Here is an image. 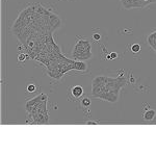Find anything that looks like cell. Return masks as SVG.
I'll return each instance as SVG.
<instances>
[{"label": "cell", "instance_id": "obj_6", "mask_svg": "<svg viewBox=\"0 0 156 156\" xmlns=\"http://www.w3.org/2000/svg\"><path fill=\"white\" fill-rule=\"evenodd\" d=\"M87 69V66L85 62L82 60H74L73 62V70H77V71H85Z\"/></svg>", "mask_w": 156, "mask_h": 156}, {"label": "cell", "instance_id": "obj_12", "mask_svg": "<svg viewBox=\"0 0 156 156\" xmlns=\"http://www.w3.org/2000/svg\"><path fill=\"white\" fill-rule=\"evenodd\" d=\"M27 57H28V56H27V55L25 54V53H23V54H20L19 56H18V60H19V62H25Z\"/></svg>", "mask_w": 156, "mask_h": 156}, {"label": "cell", "instance_id": "obj_4", "mask_svg": "<svg viewBox=\"0 0 156 156\" xmlns=\"http://www.w3.org/2000/svg\"><path fill=\"white\" fill-rule=\"evenodd\" d=\"M44 100H48V96H47V95H45V94H41V95H39V96H37L36 98H34V99L28 100L27 103H26V105H25V108H26L27 112H29L32 108L36 106L37 103L44 101Z\"/></svg>", "mask_w": 156, "mask_h": 156}, {"label": "cell", "instance_id": "obj_7", "mask_svg": "<svg viewBox=\"0 0 156 156\" xmlns=\"http://www.w3.org/2000/svg\"><path fill=\"white\" fill-rule=\"evenodd\" d=\"M147 41L151 46V48L156 52V31L152 32V34H150L149 36H148Z\"/></svg>", "mask_w": 156, "mask_h": 156}, {"label": "cell", "instance_id": "obj_16", "mask_svg": "<svg viewBox=\"0 0 156 156\" xmlns=\"http://www.w3.org/2000/svg\"><path fill=\"white\" fill-rule=\"evenodd\" d=\"M150 3H153V2H156V0H149Z\"/></svg>", "mask_w": 156, "mask_h": 156}, {"label": "cell", "instance_id": "obj_10", "mask_svg": "<svg viewBox=\"0 0 156 156\" xmlns=\"http://www.w3.org/2000/svg\"><path fill=\"white\" fill-rule=\"evenodd\" d=\"M131 51L133 53H138L140 51V44H133L131 45Z\"/></svg>", "mask_w": 156, "mask_h": 156}, {"label": "cell", "instance_id": "obj_8", "mask_svg": "<svg viewBox=\"0 0 156 156\" xmlns=\"http://www.w3.org/2000/svg\"><path fill=\"white\" fill-rule=\"evenodd\" d=\"M156 117V112L154 109H148L145 112L144 114V119L146 121H152L154 120Z\"/></svg>", "mask_w": 156, "mask_h": 156}, {"label": "cell", "instance_id": "obj_13", "mask_svg": "<svg viewBox=\"0 0 156 156\" xmlns=\"http://www.w3.org/2000/svg\"><path fill=\"white\" fill-rule=\"evenodd\" d=\"M115 58H118V53H115V52H112L107 56V59H115Z\"/></svg>", "mask_w": 156, "mask_h": 156}, {"label": "cell", "instance_id": "obj_9", "mask_svg": "<svg viewBox=\"0 0 156 156\" xmlns=\"http://www.w3.org/2000/svg\"><path fill=\"white\" fill-rule=\"evenodd\" d=\"M90 104H92V101H90V98L85 97V98H83V99L81 100V105L83 107H89Z\"/></svg>", "mask_w": 156, "mask_h": 156}, {"label": "cell", "instance_id": "obj_5", "mask_svg": "<svg viewBox=\"0 0 156 156\" xmlns=\"http://www.w3.org/2000/svg\"><path fill=\"white\" fill-rule=\"evenodd\" d=\"M71 95L73 96V98L75 99H78L83 95V87L81 85H75V87H71Z\"/></svg>", "mask_w": 156, "mask_h": 156}, {"label": "cell", "instance_id": "obj_2", "mask_svg": "<svg viewBox=\"0 0 156 156\" xmlns=\"http://www.w3.org/2000/svg\"><path fill=\"white\" fill-rule=\"evenodd\" d=\"M93 56L92 46L87 40L79 39L75 43L72 51V57L74 60H85Z\"/></svg>", "mask_w": 156, "mask_h": 156}, {"label": "cell", "instance_id": "obj_15", "mask_svg": "<svg viewBox=\"0 0 156 156\" xmlns=\"http://www.w3.org/2000/svg\"><path fill=\"white\" fill-rule=\"evenodd\" d=\"M87 124H98L97 122H92V121H89V122H87Z\"/></svg>", "mask_w": 156, "mask_h": 156}, {"label": "cell", "instance_id": "obj_1", "mask_svg": "<svg viewBox=\"0 0 156 156\" xmlns=\"http://www.w3.org/2000/svg\"><path fill=\"white\" fill-rule=\"evenodd\" d=\"M125 84H126V79L122 75L118 78L99 76L93 80L92 94L96 98L114 103L118 101L120 90Z\"/></svg>", "mask_w": 156, "mask_h": 156}, {"label": "cell", "instance_id": "obj_17", "mask_svg": "<svg viewBox=\"0 0 156 156\" xmlns=\"http://www.w3.org/2000/svg\"><path fill=\"white\" fill-rule=\"evenodd\" d=\"M121 1H122V2H124V1H125V0H121Z\"/></svg>", "mask_w": 156, "mask_h": 156}, {"label": "cell", "instance_id": "obj_14", "mask_svg": "<svg viewBox=\"0 0 156 156\" xmlns=\"http://www.w3.org/2000/svg\"><path fill=\"white\" fill-rule=\"evenodd\" d=\"M93 39L95 40V41H100V40H101V34H93Z\"/></svg>", "mask_w": 156, "mask_h": 156}, {"label": "cell", "instance_id": "obj_11", "mask_svg": "<svg viewBox=\"0 0 156 156\" xmlns=\"http://www.w3.org/2000/svg\"><path fill=\"white\" fill-rule=\"evenodd\" d=\"M37 90V85L34 83H30L27 85V92L28 93H34Z\"/></svg>", "mask_w": 156, "mask_h": 156}, {"label": "cell", "instance_id": "obj_3", "mask_svg": "<svg viewBox=\"0 0 156 156\" xmlns=\"http://www.w3.org/2000/svg\"><path fill=\"white\" fill-rule=\"evenodd\" d=\"M123 3V6L127 9H143V7L147 6L148 4L146 3L145 0H125Z\"/></svg>", "mask_w": 156, "mask_h": 156}]
</instances>
